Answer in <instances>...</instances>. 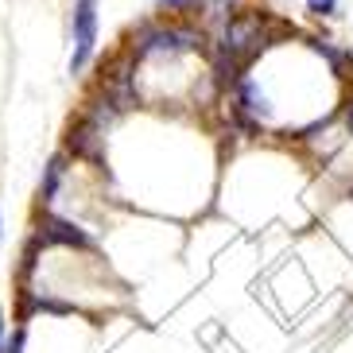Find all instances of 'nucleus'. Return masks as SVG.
Wrapping results in <instances>:
<instances>
[{
    "label": "nucleus",
    "instance_id": "1",
    "mask_svg": "<svg viewBox=\"0 0 353 353\" xmlns=\"http://www.w3.org/2000/svg\"><path fill=\"white\" fill-rule=\"evenodd\" d=\"M190 51H206V35L190 28V23H140L132 32L128 54L132 63H148V59H179Z\"/></svg>",
    "mask_w": 353,
    "mask_h": 353
},
{
    "label": "nucleus",
    "instance_id": "2",
    "mask_svg": "<svg viewBox=\"0 0 353 353\" xmlns=\"http://www.w3.org/2000/svg\"><path fill=\"white\" fill-rule=\"evenodd\" d=\"M70 35H74L70 74H85V66L94 63L97 54V0H74Z\"/></svg>",
    "mask_w": 353,
    "mask_h": 353
},
{
    "label": "nucleus",
    "instance_id": "3",
    "mask_svg": "<svg viewBox=\"0 0 353 353\" xmlns=\"http://www.w3.org/2000/svg\"><path fill=\"white\" fill-rule=\"evenodd\" d=\"M35 237L43 241V249H51V245H63V249H78V252H94L97 241L85 233L82 225H74L70 218H59L51 210H43L39 221H35Z\"/></svg>",
    "mask_w": 353,
    "mask_h": 353
},
{
    "label": "nucleus",
    "instance_id": "4",
    "mask_svg": "<svg viewBox=\"0 0 353 353\" xmlns=\"http://www.w3.org/2000/svg\"><path fill=\"white\" fill-rule=\"evenodd\" d=\"M66 156L74 159H85V163H101L105 159V128H97L94 121H85L82 113L70 121L66 128Z\"/></svg>",
    "mask_w": 353,
    "mask_h": 353
},
{
    "label": "nucleus",
    "instance_id": "5",
    "mask_svg": "<svg viewBox=\"0 0 353 353\" xmlns=\"http://www.w3.org/2000/svg\"><path fill=\"white\" fill-rule=\"evenodd\" d=\"M66 163H70V156L59 152V156H51L47 167H43V179H39V206L43 210H51V202L59 198V187H63V179H66Z\"/></svg>",
    "mask_w": 353,
    "mask_h": 353
},
{
    "label": "nucleus",
    "instance_id": "6",
    "mask_svg": "<svg viewBox=\"0 0 353 353\" xmlns=\"http://www.w3.org/2000/svg\"><path fill=\"white\" fill-rule=\"evenodd\" d=\"M311 51H314V54H322V59L330 63V70H334V74H342V66L350 63V51H338V47H334L330 39H311Z\"/></svg>",
    "mask_w": 353,
    "mask_h": 353
},
{
    "label": "nucleus",
    "instance_id": "7",
    "mask_svg": "<svg viewBox=\"0 0 353 353\" xmlns=\"http://www.w3.org/2000/svg\"><path fill=\"white\" fill-rule=\"evenodd\" d=\"M202 4H225V0H159L156 8L163 12V16L167 12H175L179 16V12H194V8H202Z\"/></svg>",
    "mask_w": 353,
    "mask_h": 353
},
{
    "label": "nucleus",
    "instance_id": "8",
    "mask_svg": "<svg viewBox=\"0 0 353 353\" xmlns=\"http://www.w3.org/2000/svg\"><path fill=\"white\" fill-rule=\"evenodd\" d=\"M307 12L319 20H330V16H338V0H307Z\"/></svg>",
    "mask_w": 353,
    "mask_h": 353
},
{
    "label": "nucleus",
    "instance_id": "9",
    "mask_svg": "<svg viewBox=\"0 0 353 353\" xmlns=\"http://www.w3.org/2000/svg\"><path fill=\"white\" fill-rule=\"evenodd\" d=\"M0 353H8V319L0 311Z\"/></svg>",
    "mask_w": 353,
    "mask_h": 353
},
{
    "label": "nucleus",
    "instance_id": "10",
    "mask_svg": "<svg viewBox=\"0 0 353 353\" xmlns=\"http://www.w3.org/2000/svg\"><path fill=\"white\" fill-rule=\"evenodd\" d=\"M345 128H350V136H353V97L345 101Z\"/></svg>",
    "mask_w": 353,
    "mask_h": 353
},
{
    "label": "nucleus",
    "instance_id": "11",
    "mask_svg": "<svg viewBox=\"0 0 353 353\" xmlns=\"http://www.w3.org/2000/svg\"><path fill=\"white\" fill-rule=\"evenodd\" d=\"M0 237H4V214H0Z\"/></svg>",
    "mask_w": 353,
    "mask_h": 353
},
{
    "label": "nucleus",
    "instance_id": "12",
    "mask_svg": "<svg viewBox=\"0 0 353 353\" xmlns=\"http://www.w3.org/2000/svg\"><path fill=\"white\" fill-rule=\"evenodd\" d=\"M350 59H353V54H350Z\"/></svg>",
    "mask_w": 353,
    "mask_h": 353
}]
</instances>
